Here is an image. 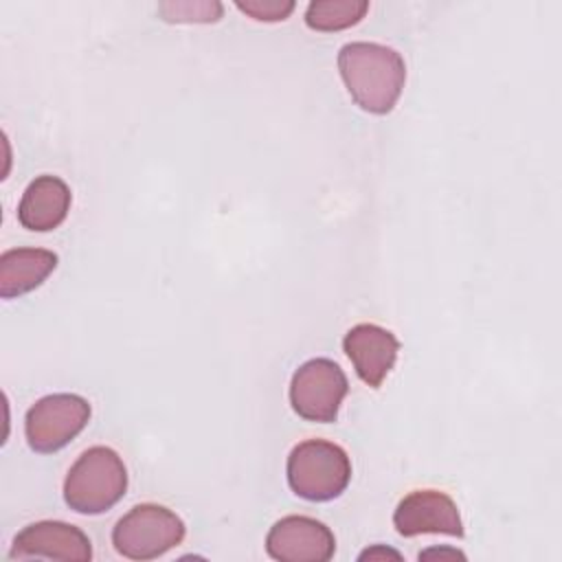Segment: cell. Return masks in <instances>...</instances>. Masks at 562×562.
Wrapping results in <instances>:
<instances>
[{
	"label": "cell",
	"mask_w": 562,
	"mask_h": 562,
	"mask_svg": "<svg viewBox=\"0 0 562 562\" xmlns=\"http://www.w3.org/2000/svg\"><path fill=\"white\" fill-rule=\"evenodd\" d=\"M11 560H64V562H88L92 560L90 538L75 525L64 520H37L20 529L13 538Z\"/></svg>",
	"instance_id": "8"
},
{
	"label": "cell",
	"mask_w": 562,
	"mask_h": 562,
	"mask_svg": "<svg viewBox=\"0 0 562 562\" xmlns=\"http://www.w3.org/2000/svg\"><path fill=\"white\" fill-rule=\"evenodd\" d=\"M266 551L279 562H327L336 553V538L325 522L292 514L270 527Z\"/></svg>",
	"instance_id": "7"
},
{
	"label": "cell",
	"mask_w": 562,
	"mask_h": 562,
	"mask_svg": "<svg viewBox=\"0 0 562 562\" xmlns=\"http://www.w3.org/2000/svg\"><path fill=\"white\" fill-rule=\"evenodd\" d=\"M290 490L312 503L338 498L351 481V459L347 450L327 439H305L296 443L285 463Z\"/></svg>",
	"instance_id": "3"
},
{
	"label": "cell",
	"mask_w": 562,
	"mask_h": 562,
	"mask_svg": "<svg viewBox=\"0 0 562 562\" xmlns=\"http://www.w3.org/2000/svg\"><path fill=\"white\" fill-rule=\"evenodd\" d=\"M235 4L239 11L259 22H279L294 11L292 0H237Z\"/></svg>",
	"instance_id": "15"
},
{
	"label": "cell",
	"mask_w": 562,
	"mask_h": 562,
	"mask_svg": "<svg viewBox=\"0 0 562 562\" xmlns=\"http://www.w3.org/2000/svg\"><path fill=\"white\" fill-rule=\"evenodd\" d=\"M182 518L165 505H134L112 529L116 553L130 560H154L184 540Z\"/></svg>",
	"instance_id": "4"
},
{
	"label": "cell",
	"mask_w": 562,
	"mask_h": 562,
	"mask_svg": "<svg viewBox=\"0 0 562 562\" xmlns=\"http://www.w3.org/2000/svg\"><path fill=\"white\" fill-rule=\"evenodd\" d=\"M70 187L50 173H42L29 182L18 204V222L35 233L57 228L70 211Z\"/></svg>",
	"instance_id": "11"
},
{
	"label": "cell",
	"mask_w": 562,
	"mask_h": 562,
	"mask_svg": "<svg viewBox=\"0 0 562 562\" xmlns=\"http://www.w3.org/2000/svg\"><path fill=\"white\" fill-rule=\"evenodd\" d=\"M349 391L345 371L329 358L303 362L290 382V404L307 422H336L340 404Z\"/></svg>",
	"instance_id": "6"
},
{
	"label": "cell",
	"mask_w": 562,
	"mask_h": 562,
	"mask_svg": "<svg viewBox=\"0 0 562 562\" xmlns=\"http://www.w3.org/2000/svg\"><path fill=\"white\" fill-rule=\"evenodd\" d=\"M57 268V255L46 248H11L0 255V296H22L46 281Z\"/></svg>",
	"instance_id": "12"
},
{
	"label": "cell",
	"mask_w": 562,
	"mask_h": 562,
	"mask_svg": "<svg viewBox=\"0 0 562 562\" xmlns=\"http://www.w3.org/2000/svg\"><path fill=\"white\" fill-rule=\"evenodd\" d=\"M367 558H369V560H375V558H395V560H400L402 555H400L397 551H393V549H384V547H371V549L362 551L358 560H367Z\"/></svg>",
	"instance_id": "16"
},
{
	"label": "cell",
	"mask_w": 562,
	"mask_h": 562,
	"mask_svg": "<svg viewBox=\"0 0 562 562\" xmlns=\"http://www.w3.org/2000/svg\"><path fill=\"white\" fill-rule=\"evenodd\" d=\"M395 531L404 538L422 533H446L463 538V520L457 503L439 490H415L406 494L393 512Z\"/></svg>",
	"instance_id": "9"
},
{
	"label": "cell",
	"mask_w": 562,
	"mask_h": 562,
	"mask_svg": "<svg viewBox=\"0 0 562 562\" xmlns=\"http://www.w3.org/2000/svg\"><path fill=\"white\" fill-rule=\"evenodd\" d=\"M127 490V468L110 446H92L79 454L64 479L66 505L86 516L112 509Z\"/></svg>",
	"instance_id": "2"
},
{
	"label": "cell",
	"mask_w": 562,
	"mask_h": 562,
	"mask_svg": "<svg viewBox=\"0 0 562 562\" xmlns=\"http://www.w3.org/2000/svg\"><path fill=\"white\" fill-rule=\"evenodd\" d=\"M342 349L351 360L358 378L367 386L380 389L395 367L400 340L386 327L375 323H358L345 334Z\"/></svg>",
	"instance_id": "10"
},
{
	"label": "cell",
	"mask_w": 562,
	"mask_h": 562,
	"mask_svg": "<svg viewBox=\"0 0 562 562\" xmlns=\"http://www.w3.org/2000/svg\"><path fill=\"white\" fill-rule=\"evenodd\" d=\"M90 415V402L77 393L44 395L26 411V443L40 454L57 452L88 426Z\"/></svg>",
	"instance_id": "5"
},
{
	"label": "cell",
	"mask_w": 562,
	"mask_h": 562,
	"mask_svg": "<svg viewBox=\"0 0 562 562\" xmlns=\"http://www.w3.org/2000/svg\"><path fill=\"white\" fill-rule=\"evenodd\" d=\"M338 72L358 108L389 114L404 88V57L378 42H349L338 50Z\"/></svg>",
	"instance_id": "1"
},
{
	"label": "cell",
	"mask_w": 562,
	"mask_h": 562,
	"mask_svg": "<svg viewBox=\"0 0 562 562\" xmlns=\"http://www.w3.org/2000/svg\"><path fill=\"white\" fill-rule=\"evenodd\" d=\"M430 555H452V558H465L461 551H457V549H428V551H424V553H419V560L422 558H430Z\"/></svg>",
	"instance_id": "17"
},
{
	"label": "cell",
	"mask_w": 562,
	"mask_h": 562,
	"mask_svg": "<svg viewBox=\"0 0 562 562\" xmlns=\"http://www.w3.org/2000/svg\"><path fill=\"white\" fill-rule=\"evenodd\" d=\"M158 11L167 22H217L222 18L220 2H162Z\"/></svg>",
	"instance_id": "14"
},
{
	"label": "cell",
	"mask_w": 562,
	"mask_h": 562,
	"mask_svg": "<svg viewBox=\"0 0 562 562\" xmlns=\"http://www.w3.org/2000/svg\"><path fill=\"white\" fill-rule=\"evenodd\" d=\"M367 11V0H314L305 9V24L321 33L342 31L358 24Z\"/></svg>",
	"instance_id": "13"
}]
</instances>
